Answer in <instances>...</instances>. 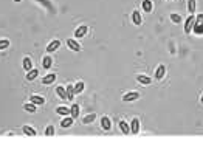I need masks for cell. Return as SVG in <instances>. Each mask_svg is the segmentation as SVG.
<instances>
[{
  "mask_svg": "<svg viewBox=\"0 0 203 141\" xmlns=\"http://www.w3.org/2000/svg\"><path fill=\"white\" fill-rule=\"evenodd\" d=\"M67 99L68 101H73V96H74V87L73 85H67Z\"/></svg>",
  "mask_w": 203,
  "mask_h": 141,
  "instance_id": "18",
  "label": "cell"
},
{
  "mask_svg": "<svg viewBox=\"0 0 203 141\" xmlns=\"http://www.w3.org/2000/svg\"><path fill=\"white\" fill-rule=\"evenodd\" d=\"M87 30H88V28H87L85 25L79 27L78 30H76V31H74V37H76V39H79V37H84V36L87 34Z\"/></svg>",
  "mask_w": 203,
  "mask_h": 141,
  "instance_id": "8",
  "label": "cell"
},
{
  "mask_svg": "<svg viewBox=\"0 0 203 141\" xmlns=\"http://www.w3.org/2000/svg\"><path fill=\"white\" fill-rule=\"evenodd\" d=\"M194 25H195V16H194V14H191V16L186 19V22H185V33H186V34H189V33L192 31Z\"/></svg>",
  "mask_w": 203,
  "mask_h": 141,
  "instance_id": "1",
  "label": "cell"
},
{
  "mask_svg": "<svg viewBox=\"0 0 203 141\" xmlns=\"http://www.w3.org/2000/svg\"><path fill=\"white\" fill-rule=\"evenodd\" d=\"M45 135H47V136H53V135H55V129H53V126H48V127L45 129Z\"/></svg>",
  "mask_w": 203,
  "mask_h": 141,
  "instance_id": "30",
  "label": "cell"
},
{
  "mask_svg": "<svg viewBox=\"0 0 203 141\" xmlns=\"http://www.w3.org/2000/svg\"><path fill=\"white\" fill-rule=\"evenodd\" d=\"M56 93H58V96H59L61 99H67V90H65L62 85L56 87Z\"/></svg>",
  "mask_w": 203,
  "mask_h": 141,
  "instance_id": "15",
  "label": "cell"
},
{
  "mask_svg": "<svg viewBox=\"0 0 203 141\" xmlns=\"http://www.w3.org/2000/svg\"><path fill=\"white\" fill-rule=\"evenodd\" d=\"M23 109L27 110V112H30V113H34V112H36V104H33V102L30 101V102H27V104H23Z\"/></svg>",
  "mask_w": 203,
  "mask_h": 141,
  "instance_id": "21",
  "label": "cell"
},
{
  "mask_svg": "<svg viewBox=\"0 0 203 141\" xmlns=\"http://www.w3.org/2000/svg\"><path fill=\"white\" fill-rule=\"evenodd\" d=\"M137 79H138V82H141V84H144V85H149V84L152 82V78H149V76H146V75H138Z\"/></svg>",
  "mask_w": 203,
  "mask_h": 141,
  "instance_id": "13",
  "label": "cell"
},
{
  "mask_svg": "<svg viewBox=\"0 0 203 141\" xmlns=\"http://www.w3.org/2000/svg\"><path fill=\"white\" fill-rule=\"evenodd\" d=\"M14 2H16V3H19V2H22V0H14Z\"/></svg>",
  "mask_w": 203,
  "mask_h": 141,
  "instance_id": "32",
  "label": "cell"
},
{
  "mask_svg": "<svg viewBox=\"0 0 203 141\" xmlns=\"http://www.w3.org/2000/svg\"><path fill=\"white\" fill-rule=\"evenodd\" d=\"M84 91V82L82 81H79V82H76V85H74V93H82Z\"/></svg>",
  "mask_w": 203,
  "mask_h": 141,
  "instance_id": "24",
  "label": "cell"
},
{
  "mask_svg": "<svg viewBox=\"0 0 203 141\" xmlns=\"http://www.w3.org/2000/svg\"><path fill=\"white\" fill-rule=\"evenodd\" d=\"M171 20H172L174 23H180V22H182V17H180V14L172 13V14H171Z\"/></svg>",
  "mask_w": 203,
  "mask_h": 141,
  "instance_id": "29",
  "label": "cell"
},
{
  "mask_svg": "<svg viewBox=\"0 0 203 141\" xmlns=\"http://www.w3.org/2000/svg\"><path fill=\"white\" fill-rule=\"evenodd\" d=\"M95 118H96V115H95V113H90V115H87V116H85V118L82 120V123H84V124H88V123H93V121H95Z\"/></svg>",
  "mask_w": 203,
  "mask_h": 141,
  "instance_id": "27",
  "label": "cell"
},
{
  "mask_svg": "<svg viewBox=\"0 0 203 141\" xmlns=\"http://www.w3.org/2000/svg\"><path fill=\"white\" fill-rule=\"evenodd\" d=\"M130 132L132 133H138L140 132V121L137 118L132 120V124H130Z\"/></svg>",
  "mask_w": 203,
  "mask_h": 141,
  "instance_id": "14",
  "label": "cell"
},
{
  "mask_svg": "<svg viewBox=\"0 0 203 141\" xmlns=\"http://www.w3.org/2000/svg\"><path fill=\"white\" fill-rule=\"evenodd\" d=\"M30 101H31L33 104H36V106H43V104H45L43 96H39V95H31V96H30Z\"/></svg>",
  "mask_w": 203,
  "mask_h": 141,
  "instance_id": "5",
  "label": "cell"
},
{
  "mask_svg": "<svg viewBox=\"0 0 203 141\" xmlns=\"http://www.w3.org/2000/svg\"><path fill=\"white\" fill-rule=\"evenodd\" d=\"M37 75H39V70L31 68V70H28V72H27V79H28V81H34V79L37 78Z\"/></svg>",
  "mask_w": 203,
  "mask_h": 141,
  "instance_id": "11",
  "label": "cell"
},
{
  "mask_svg": "<svg viewBox=\"0 0 203 141\" xmlns=\"http://www.w3.org/2000/svg\"><path fill=\"white\" fill-rule=\"evenodd\" d=\"M22 65H23V68L27 70V72L33 68V62H31V59H30V58H25V59H23V62H22Z\"/></svg>",
  "mask_w": 203,
  "mask_h": 141,
  "instance_id": "20",
  "label": "cell"
},
{
  "mask_svg": "<svg viewBox=\"0 0 203 141\" xmlns=\"http://www.w3.org/2000/svg\"><path fill=\"white\" fill-rule=\"evenodd\" d=\"M188 11H189V14L195 13V0H188Z\"/></svg>",
  "mask_w": 203,
  "mask_h": 141,
  "instance_id": "26",
  "label": "cell"
},
{
  "mask_svg": "<svg viewBox=\"0 0 203 141\" xmlns=\"http://www.w3.org/2000/svg\"><path fill=\"white\" fill-rule=\"evenodd\" d=\"M55 81H56V75H55V73H50V75H47V76L42 78V84H45V85L53 84Z\"/></svg>",
  "mask_w": 203,
  "mask_h": 141,
  "instance_id": "7",
  "label": "cell"
},
{
  "mask_svg": "<svg viewBox=\"0 0 203 141\" xmlns=\"http://www.w3.org/2000/svg\"><path fill=\"white\" fill-rule=\"evenodd\" d=\"M73 120H74V118H73L71 115H70V116H65V118L61 121V126H62L64 129H67V127H71V124H73Z\"/></svg>",
  "mask_w": 203,
  "mask_h": 141,
  "instance_id": "10",
  "label": "cell"
},
{
  "mask_svg": "<svg viewBox=\"0 0 203 141\" xmlns=\"http://www.w3.org/2000/svg\"><path fill=\"white\" fill-rule=\"evenodd\" d=\"M67 45H68L70 50H73V51H76V53L81 50V45L78 43V40H74V39H67Z\"/></svg>",
  "mask_w": 203,
  "mask_h": 141,
  "instance_id": "3",
  "label": "cell"
},
{
  "mask_svg": "<svg viewBox=\"0 0 203 141\" xmlns=\"http://www.w3.org/2000/svg\"><path fill=\"white\" fill-rule=\"evenodd\" d=\"M140 98V93L138 91H130V93H126L122 96V101L124 102H130V101H137Z\"/></svg>",
  "mask_w": 203,
  "mask_h": 141,
  "instance_id": "2",
  "label": "cell"
},
{
  "mask_svg": "<svg viewBox=\"0 0 203 141\" xmlns=\"http://www.w3.org/2000/svg\"><path fill=\"white\" fill-rule=\"evenodd\" d=\"M9 46V40L8 39H0V50H5Z\"/></svg>",
  "mask_w": 203,
  "mask_h": 141,
  "instance_id": "28",
  "label": "cell"
},
{
  "mask_svg": "<svg viewBox=\"0 0 203 141\" xmlns=\"http://www.w3.org/2000/svg\"><path fill=\"white\" fill-rule=\"evenodd\" d=\"M167 2H169V0H167Z\"/></svg>",
  "mask_w": 203,
  "mask_h": 141,
  "instance_id": "34",
  "label": "cell"
},
{
  "mask_svg": "<svg viewBox=\"0 0 203 141\" xmlns=\"http://www.w3.org/2000/svg\"><path fill=\"white\" fill-rule=\"evenodd\" d=\"M119 127H121V132L126 133V135L130 132V129H129L130 126H127V123H126V121H119Z\"/></svg>",
  "mask_w": 203,
  "mask_h": 141,
  "instance_id": "23",
  "label": "cell"
},
{
  "mask_svg": "<svg viewBox=\"0 0 203 141\" xmlns=\"http://www.w3.org/2000/svg\"><path fill=\"white\" fill-rule=\"evenodd\" d=\"M201 104H203V95H201Z\"/></svg>",
  "mask_w": 203,
  "mask_h": 141,
  "instance_id": "33",
  "label": "cell"
},
{
  "mask_svg": "<svg viewBox=\"0 0 203 141\" xmlns=\"http://www.w3.org/2000/svg\"><path fill=\"white\" fill-rule=\"evenodd\" d=\"M143 9H144L146 13H150L152 9H154V5H152L150 0H143Z\"/></svg>",
  "mask_w": 203,
  "mask_h": 141,
  "instance_id": "16",
  "label": "cell"
},
{
  "mask_svg": "<svg viewBox=\"0 0 203 141\" xmlns=\"http://www.w3.org/2000/svg\"><path fill=\"white\" fill-rule=\"evenodd\" d=\"M59 46H61V40H51V42L47 45V53H53V51H56Z\"/></svg>",
  "mask_w": 203,
  "mask_h": 141,
  "instance_id": "4",
  "label": "cell"
},
{
  "mask_svg": "<svg viewBox=\"0 0 203 141\" xmlns=\"http://www.w3.org/2000/svg\"><path fill=\"white\" fill-rule=\"evenodd\" d=\"M201 22H203V14H198V16L195 17V25H200Z\"/></svg>",
  "mask_w": 203,
  "mask_h": 141,
  "instance_id": "31",
  "label": "cell"
},
{
  "mask_svg": "<svg viewBox=\"0 0 203 141\" xmlns=\"http://www.w3.org/2000/svg\"><path fill=\"white\" fill-rule=\"evenodd\" d=\"M23 133L28 135V136H36V130L31 129L30 126H23Z\"/></svg>",
  "mask_w": 203,
  "mask_h": 141,
  "instance_id": "22",
  "label": "cell"
},
{
  "mask_svg": "<svg viewBox=\"0 0 203 141\" xmlns=\"http://www.w3.org/2000/svg\"><path fill=\"white\" fill-rule=\"evenodd\" d=\"M56 113L64 115V116H68V115H70V109H67V107H58V109H56Z\"/></svg>",
  "mask_w": 203,
  "mask_h": 141,
  "instance_id": "25",
  "label": "cell"
},
{
  "mask_svg": "<svg viewBox=\"0 0 203 141\" xmlns=\"http://www.w3.org/2000/svg\"><path fill=\"white\" fill-rule=\"evenodd\" d=\"M101 127H103L106 132H109L112 129V123H110V120L107 116H103V120H101Z\"/></svg>",
  "mask_w": 203,
  "mask_h": 141,
  "instance_id": "6",
  "label": "cell"
},
{
  "mask_svg": "<svg viewBox=\"0 0 203 141\" xmlns=\"http://www.w3.org/2000/svg\"><path fill=\"white\" fill-rule=\"evenodd\" d=\"M70 115L73 116V118H78V115H79V106L76 104V102L71 106V109H70Z\"/></svg>",
  "mask_w": 203,
  "mask_h": 141,
  "instance_id": "17",
  "label": "cell"
},
{
  "mask_svg": "<svg viewBox=\"0 0 203 141\" xmlns=\"http://www.w3.org/2000/svg\"><path fill=\"white\" fill-rule=\"evenodd\" d=\"M42 65H43V68H50V67H51L53 65V59H51V56H45L43 58V62H42Z\"/></svg>",
  "mask_w": 203,
  "mask_h": 141,
  "instance_id": "19",
  "label": "cell"
},
{
  "mask_svg": "<svg viewBox=\"0 0 203 141\" xmlns=\"http://www.w3.org/2000/svg\"><path fill=\"white\" fill-rule=\"evenodd\" d=\"M166 75V67L164 65H158L157 72H155V79H163Z\"/></svg>",
  "mask_w": 203,
  "mask_h": 141,
  "instance_id": "9",
  "label": "cell"
},
{
  "mask_svg": "<svg viewBox=\"0 0 203 141\" xmlns=\"http://www.w3.org/2000/svg\"><path fill=\"white\" fill-rule=\"evenodd\" d=\"M132 20H133V23H135V25H141L143 17H141L140 11H133V13H132Z\"/></svg>",
  "mask_w": 203,
  "mask_h": 141,
  "instance_id": "12",
  "label": "cell"
}]
</instances>
